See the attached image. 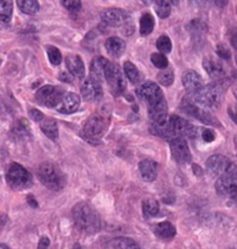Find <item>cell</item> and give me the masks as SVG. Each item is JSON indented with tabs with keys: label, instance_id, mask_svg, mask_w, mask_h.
<instances>
[{
	"label": "cell",
	"instance_id": "cell-27",
	"mask_svg": "<svg viewBox=\"0 0 237 249\" xmlns=\"http://www.w3.org/2000/svg\"><path fill=\"white\" fill-rule=\"evenodd\" d=\"M142 212L146 218H152L159 214L160 204L156 199L154 198H146L142 202Z\"/></svg>",
	"mask_w": 237,
	"mask_h": 249
},
{
	"label": "cell",
	"instance_id": "cell-20",
	"mask_svg": "<svg viewBox=\"0 0 237 249\" xmlns=\"http://www.w3.org/2000/svg\"><path fill=\"white\" fill-rule=\"evenodd\" d=\"M203 66L211 78L220 79L223 77L224 70L222 64L219 62L218 59L213 58V57H206L203 62Z\"/></svg>",
	"mask_w": 237,
	"mask_h": 249
},
{
	"label": "cell",
	"instance_id": "cell-18",
	"mask_svg": "<svg viewBox=\"0 0 237 249\" xmlns=\"http://www.w3.org/2000/svg\"><path fill=\"white\" fill-rule=\"evenodd\" d=\"M109 64H110V62L107 58H104V57H95L93 62L90 63V73H92V77L99 81L105 79V73H107Z\"/></svg>",
	"mask_w": 237,
	"mask_h": 249
},
{
	"label": "cell",
	"instance_id": "cell-26",
	"mask_svg": "<svg viewBox=\"0 0 237 249\" xmlns=\"http://www.w3.org/2000/svg\"><path fill=\"white\" fill-rule=\"evenodd\" d=\"M112 249H140V246L133 239L126 236H117L110 241Z\"/></svg>",
	"mask_w": 237,
	"mask_h": 249
},
{
	"label": "cell",
	"instance_id": "cell-37",
	"mask_svg": "<svg viewBox=\"0 0 237 249\" xmlns=\"http://www.w3.org/2000/svg\"><path fill=\"white\" fill-rule=\"evenodd\" d=\"M151 59H152V63L154 64L155 68L160 69L161 71H162V70L168 69L169 62H168V59H167V57L163 53H155L152 54Z\"/></svg>",
	"mask_w": 237,
	"mask_h": 249
},
{
	"label": "cell",
	"instance_id": "cell-48",
	"mask_svg": "<svg viewBox=\"0 0 237 249\" xmlns=\"http://www.w3.org/2000/svg\"><path fill=\"white\" fill-rule=\"evenodd\" d=\"M6 219H7V218H6V215H5V214H2V215H1V221H2V223H1V226H2V227L5 226V224H6Z\"/></svg>",
	"mask_w": 237,
	"mask_h": 249
},
{
	"label": "cell",
	"instance_id": "cell-32",
	"mask_svg": "<svg viewBox=\"0 0 237 249\" xmlns=\"http://www.w3.org/2000/svg\"><path fill=\"white\" fill-rule=\"evenodd\" d=\"M189 29L191 34H192L193 39H197L199 37L200 39H203L206 32V26L200 20H192L189 25Z\"/></svg>",
	"mask_w": 237,
	"mask_h": 249
},
{
	"label": "cell",
	"instance_id": "cell-51",
	"mask_svg": "<svg viewBox=\"0 0 237 249\" xmlns=\"http://www.w3.org/2000/svg\"><path fill=\"white\" fill-rule=\"evenodd\" d=\"M236 63H237V57H236Z\"/></svg>",
	"mask_w": 237,
	"mask_h": 249
},
{
	"label": "cell",
	"instance_id": "cell-39",
	"mask_svg": "<svg viewBox=\"0 0 237 249\" xmlns=\"http://www.w3.org/2000/svg\"><path fill=\"white\" fill-rule=\"evenodd\" d=\"M62 4L66 10L72 13H77L81 10V6H83V2L80 0H65V1H62Z\"/></svg>",
	"mask_w": 237,
	"mask_h": 249
},
{
	"label": "cell",
	"instance_id": "cell-19",
	"mask_svg": "<svg viewBox=\"0 0 237 249\" xmlns=\"http://www.w3.org/2000/svg\"><path fill=\"white\" fill-rule=\"evenodd\" d=\"M139 172L146 182H153L157 178V163L150 159L142 160L139 163Z\"/></svg>",
	"mask_w": 237,
	"mask_h": 249
},
{
	"label": "cell",
	"instance_id": "cell-17",
	"mask_svg": "<svg viewBox=\"0 0 237 249\" xmlns=\"http://www.w3.org/2000/svg\"><path fill=\"white\" fill-rule=\"evenodd\" d=\"M80 96L75 93H68L64 99L62 100V102L57 106V110L62 114H73L80 107Z\"/></svg>",
	"mask_w": 237,
	"mask_h": 249
},
{
	"label": "cell",
	"instance_id": "cell-45",
	"mask_svg": "<svg viewBox=\"0 0 237 249\" xmlns=\"http://www.w3.org/2000/svg\"><path fill=\"white\" fill-rule=\"evenodd\" d=\"M27 202H28V204H29L30 206H32V208H34V209L38 208L37 200L35 199V197L33 196V195H29L28 197H27Z\"/></svg>",
	"mask_w": 237,
	"mask_h": 249
},
{
	"label": "cell",
	"instance_id": "cell-35",
	"mask_svg": "<svg viewBox=\"0 0 237 249\" xmlns=\"http://www.w3.org/2000/svg\"><path fill=\"white\" fill-rule=\"evenodd\" d=\"M45 50H47L49 60H50V63L52 64V65H59V64L62 63L63 56L58 48L53 47V45H47V47H45Z\"/></svg>",
	"mask_w": 237,
	"mask_h": 249
},
{
	"label": "cell",
	"instance_id": "cell-50",
	"mask_svg": "<svg viewBox=\"0 0 237 249\" xmlns=\"http://www.w3.org/2000/svg\"><path fill=\"white\" fill-rule=\"evenodd\" d=\"M233 92H234V95H235V98H236V100H237V86L234 87Z\"/></svg>",
	"mask_w": 237,
	"mask_h": 249
},
{
	"label": "cell",
	"instance_id": "cell-2",
	"mask_svg": "<svg viewBox=\"0 0 237 249\" xmlns=\"http://www.w3.org/2000/svg\"><path fill=\"white\" fill-rule=\"evenodd\" d=\"M37 175L42 184L53 191L62 190L66 186V176L58 166L52 162H43L39 166Z\"/></svg>",
	"mask_w": 237,
	"mask_h": 249
},
{
	"label": "cell",
	"instance_id": "cell-42",
	"mask_svg": "<svg viewBox=\"0 0 237 249\" xmlns=\"http://www.w3.org/2000/svg\"><path fill=\"white\" fill-rule=\"evenodd\" d=\"M29 116L32 120H34L35 122H41V121L44 118L43 112H42L41 110H37V109H30Z\"/></svg>",
	"mask_w": 237,
	"mask_h": 249
},
{
	"label": "cell",
	"instance_id": "cell-7",
	"mask_svg": "<svg viewBox=\"0 0 237 249\" xmlns=\"http://www.w3.org/2000/svg\"><path fill=\"white\" fill-rule=\"evenodd\" d=\"M215 189L220 196L234 197L237 195V166L235 163L227 173L219 176Z\"/></svg>",
	"mask_w": 237,
	"mask_h": 249
},
{
	"label": "cell",
	"instance_id": "cell-16",
	"mask_svg": "<svg viewBox=\"0 0 237 249\" xmlns=\"http://www.w3.org/2000/svg\"><path fill=\"white\" fill-rule=\"evenodd\" d=\"M182 84H183L185 89L190 94H192V95L198 93L205 86L202 75L197 73L196 71H192V70H187V71L183 72V74H182Z\"/></svg>",
	"mask_w": 237,
	"mask_h": 249
},
{
	"label": "cell",
	"instance_id": "cell-28",
	"mask_svg": "<svg viewBox=\"0 0 237 249\" xmlns=\"http://www.w3.org/2000/svg\"><path fill=\"white\" fill-rule=\"evenodd\" d=\"M12 14H13V4L12 1H4L0 2V21L2 25H8L11 22Z\"/></svg>",
	"mask_w": 237,
	"mask_h": 249
},
{
	"label": "cell",
	"instance_id": "cell-6",
	"mask_svg": "<svg viewBox=\"0 0 237 249\" xmlns=\"http://www.w3.org/2000/svg\"><path fill=\"white\" fill-rule=\"evenodd\" d=\"M222 86L219 83H213L203 86L198 93L193 94L192 99L200 106L207 108H217L222 100Z\"/></svg>",
	"mask_w": 237,
	"mask_h": 249
},
{
	"label": "cell",
	"instance_id": "cell-40",
	"mask_svg": "<svg viewBox=\"0 0 237 249\" xmlns=\"http://www.w3.org/2000/svg\"><path fill=\"white\" fill-rule=\"evenodd\" d=\"M217 53L220 58L222 59H230L232 58V53H230L229 48L226 44H219L217 47Z\"/></svg>",
	"mask_w": 237,
	"mask_h": 249
},
{
	"label": "cell",
	"instance_id": "cell-46",
	"mask_svg": "<svg viewBox=\"0 0 237 249\" xmlns=\"http://www.w3.org/2000/svg\"><path fill=\"white\" fill-rule=\"evenodd\" d=\"M232 45H233V48H235V49L237 50V33H236V34L233 35V37H232Z\"/></svg>",
	"mask_w": 237,
	"mask_h": 249
},
{
	"label": "cell",
	"instance_id": "cell-4",
	"mask_svg": "<svg viewBox=\"0 0 237 249\" xmlns=\"http://www.w3.org/2000/svg\"><path fill=\"white\" fill-rule=\"evenodd\" d=\"M6 181L15 190L28 189L33 186V175L17 162H12L6 171Z\"/></svg>",
	"mask_w": 237,
	"mask_h": 249
},
{
	"label": "cell",
	"instance_id": "cell-24",
	"mask_svg": "<svg viewBox=\"0 0 237 249\" xmlns=\"http://www.w3.org/2000/svg\"><path fill=\"white\" fill-rule=\"evenodd\" d=\"M153 231L155 235L162 240H171L176 235V227L169 221H162L154 225Z\"/></svg>",
	"mask_w": 237,
	"mask_h": 249
},
{
	"label": "cell",
	"instance_id": "cell-44",
	"mask_svg": "<svg viewBox=\"0 0 237 249\" xmlns=\"http://www.w3.org/2000/svg\"><path fill=\"white\" fill-rule=\"evenodd\" d=\"M49 246H50V239L48 236H43V238L39 240L37 249H48Z\"/></svg>",
	"mask_w": 237,
	"mask_h": 249
},
{
	"label": "cell",
	"instance_id": "cell-34",
	"mask_svg": "<svg viewBox=\"0 0 237 249\" xmlns=\"http://www.w3.org/2000/svg\"><path fill=\"white\" fill-rule=\"evenodd\" d=\"M156 78H157V81H159L162 86L168 87L174 83L175 75L171 69H166V70H162V71H160L159 73H157Z\"/></svg>",
	"mask_w": 237,
	"mask_h": 249
},
{
	"label": "cell",
	"instance_id": "cell-47",
	"mask_svg": "<svg viewBox=\"0 0 237 249\" xmlns=\"http://www.w3.org/2000/svg\"><path fill=\"white\" fill-rule=\"evenodd\" d=\"M72 249H86L85 247H83L80 244H75L74 246H73Z\"/></svg>",
	"mask_w": 237,
	"mask_h": 249
},
{
	"label": "cell",
	"instance_id": "cell-38",
	"mask_svg": "<svg viewBox=\"0 0 237 249\" xmlns=\"http://www.w3.org/2000/svg\"><path fill=\"white\" fill-rule=\"evenodd\" d=\"M13 133H15L17 136H19V137H22V136L27 137V136L30 135V127L28 124H27L26 121L21 120L19 121V123L14 126Z\"/></svg>",
	"mask_w": 237,
	"mask_h": 249
},
{
	"label": "cell",
	"instance_id": "cell-12",
	"mask_svg": "<svg viewBox=\"0 0 237 249\" xmlns=\"http://www.w3.org/2000/svg\"><path fill=\"white\" fill-rule=\"evenodd\" d=\"M170 151H171V156L174 160L179 165H186L192 159L189 145L184 138L171 139L170 141Z\"/></svg>",
	"mask_w": 237,
	"mask_h": 249
},
{
	"label": "cell",
	"instance_id": "cell-1",
	"mask_svg": "<svg viewBox=\"0 0 237 249\" xmlns=\"http://www.w3.org/2000/svg\"><path fill=\"white\" fill-rule=\"evenodd\" d=\"M72 215L75 225L88 234H94L101 230L102 221L99 212L87 202H79L73 206Z\"/></svg>",
	"mask_w": 237,
	"mask_h": 249
},
{
	"label": "cell",
	"instance_id": "cell-29",
	"mask_svg": "<svg viewBox=\"0 0 237 249\" xmlns=\"http://www.w3.org/2000/svg\"><path fill=\"white\" fill-rule=\"evenodd\" d=\"M155 20L151 13H144L140 18V34L150 35L153 32Z\"/></svg>",
	"mask_w": 237,
	"mask_h": 249
},
{
	"label": "cell",
	"instance_id": "cell-25",
	"mask_svg": "<svg viewBox=\"0 0 237 249\" xmlns=\"http://www.w3.org/2000/svg\"><path fill=\"white\" fill-rule=\"evenodd\" d=\"M41 129L44 132V135L52 141H57L59 136L58 124L53 118H45L41 123Z\"/></svg>",
	"mask_w": 237,
	"mask_h": 249
},
{
	"label": "cell",
	"instance_id": "cell-49",
	"mask_svg": "<svg viewBox=\"0 0 237 249\" xmlns=\"http://www.w3.org/2000/svg\"><path fill=\"white\" fill-rule=\"evenodd\" d=\"M0 249H11V248L7 247V246H6L5 244H1V245H0Z\"/></svg>",
	"mask_w": 237,
	"mask_h": 249
},
{
	"label": "cell",
	"instance_id": "cell-41",
	"mask_svg": "<svg viewBox=\"0 0 237 249\" xmlns=\"http://www.w3.org/2000/svg\"><path fill=\"white\" fill-rule=\"evenodd\" d=\"M202 137L206 142H212L215 139V132L211 129H205L202 132Z\"/></svg>",
	"mask_w": 237,
	"mask_h": 249
},
{
	"label": "cell",
	"instance_id": "cell-52",
	"mask_svg": "<svg viewBox=\"0 0 237 249\" xmlns=\"http://www.w3.org/2000/svg\"><path fill=\"white\" fill-rule=\"evenodd\" d=\"M229 249H233V248H229Z\"/></svg>",
	"mask_w": 237,
	"mask_h": 249
},
{
	"label": "cell",
	"instance_id": "cell-8",
	"mask_svg": "<svg viewBox=\"0 0 237 249\" xmlns=\"http://www.w3.org/2000/svg\"><path fill=\"white\" fill-rule=\"evenodd\" d=\"M65 96V92L62 87L52 86V85H45L41 87L36 93V100L39 105L44 107L52 108L57 107Z\"/></svg>",
	"mask_w": 237,
	"mask_h": 249
},
{
	"label": "cell",
	"instance_id": "cell-3",
	"mask_svg": "<svg viewBox=\"0 0 237 249\" xmlns=\"http://www.w3.org/2000/svg\"><path fill=\"white\" fill-rule=\"evenodd\" d=\"M103 23L110 27H117L124 30V34L131 35L135 30L132 18L126 11L121 8H108L101 13Z\"/></svg>",
	"mask_w": 237,
	"mask_h": 249
},
{
	"label": "cell",
	"instance_id": "cell-21",
	"mask_svg": "<svg viewBox=\"0 0 237 249\" xmlns=\"http://www.w3.org/2000/svg\"><path fill=\"white\" fill-rule=\"evenodd\" d=\"M66 66H68L69 73L73 77L84 78L85 75V64L78 54H68L66 57Z\"/></svg>",
	"mask_w": 237,
	"mask_h": 249
},
{
	"label": "cell",
	"instance_id": "cell-13",
	"mask_svg": "<svg viewBox=\"0 0 237 249\" xmlns=\"http://www.w3.org/2000/svg\"><path fill=\"white\" fill-rule=\"evenodd\" d=\"M136 94H138L139 98L147 102L148 106L165 100L162 89L154 81H146L145 84H142L136 89Z\"/></svg>",
	"mask_w": 237,
	"mask_h": 249
},
{
	"label": "cell",
	"instance_id": "cell-30",
	"mask_svg": "<svg viewBox=\"0 0 237 249\" xmlns=\"http://www.w3.org/2000/svg\"><path fill=\"white\" fill-rule=\"evenodd\" d=\"M17 4L20 11L24 14H35L39 10V2L36 0H19Z\"/></svg>",
	"mask_w": 237,
	"mask_h": 249
},
{
	"label": "cell",
	"instance_id": "cell-33",
	"mask_svg": "<svg viewBox=\"0 0 237 249\" xmlns=\"http://www.w3.org/2000/svg\"><path fill=\"white\" fill-rule=\"evenodd\" d=\"M155 12L161 19H167L171 13V6H170L169 1L166 0H159V1L155 2Z\"/></svg>",
	"mask_w": 237,
	"mask_h": 249
},
{
	"label": "cell",
	"instance_id": "cell-15",
	"mask_svg": "<svg viewBox=\"0 0 237 249\" xmlns=\"http://www.w3.org/2000/svg\"><path fill=\"white\" fill-rule=\"evenodd\" d=\"M233 165L234 162L230 161L227 157L221 156V154H215V156L209 157L207 161H206V168H207V171L211 174L218 175V178L229 171Z\"/></svg>",
	"mask_w": 237,
	"mask_h": 249
},
{
	"label": "cell",
	"instance_id": "cell-31",
	"mask_svg": "<svg viewBox=\"0 0 237 249\" xmlns=\"http://www.w3.org/2000/svg\"><path fill=\"white\" fill-rule=\"evenodd\" d=\"M124 72H125L127 79L130 80L131 84L135 85L140 81V73H139L138 69L133 63L125 62L124 63Z\"/></svg>",
	"mask_w": 237,
	"mask_h": 249
},
{
	"label": "cell",
	"instance_id": "cell-22",
	"mask_svg": "<svg viewBox=\"0 0 237 249\" xmlns=\"http://www.w3.org/2000/svg\"><path fill=\"white\" fill-rule=\"evenodd\" d=\"M148 116H150L153 123L159 122L163 118L168 117V105H167L166 99L157 103H154V105L148 106Z\"/></svg>",
	"mask_w": 237,
	"mask_h": 249
},
{
	"label": "cell",
	"instance_id": "cell-11",
	"mask_svg": "<svg viewBox=\"0 0 237 249\" xmlns=\"http://www.w3.org/2000/svg\"><path fill=\"white\" fill-rule=\"evenodd\" d=\"M170 124H171V132L174 138H192L193 136H196L197 127L183 117L172 115V116H170Z\"/></svg>",
	"mask_w": 237,
	"mask_h": 249
},
{
	"label": "cell",
	"instance_id": "cell-9",
	"mask_svg": "<svg viewBox=\"0 0 237 249\" xmlns=\"http://www.w3.org/2000/svg\"><path fill=\"white\" fill-rule=\"evenodd\" d=\"M181 110L187 114L189 116L196 118V120L200 121L203 124H207V125H214V126H220V122L215 118L213 115L209 114L208 111L203 110V109L199 108L198 106H196L191 99H183V101L181 102Z\"/></svg>",
	"mask_w": 237,
	"mask_h": 249
},
{
	"label": "cell",
	"instance_id": "cell-23",
	"mask_svg": "<svg viewBox=\"0 0 237 249\" xmlns=\"http://www.w3.org/2000/svg\"><path fill=\"white\" fill-rule=\"evenodd\" d=\"M125 42L120 37H117V36H112V37H109L105 41V49H107L108 53L115 57V58L120 57L124 53V51H125Z\"/></svg>",
	"mask_w": 237,
	"mask_h": 249
},
{
	"label": "cell",
	"instance_id": "cell-43",
	"mask_svg": "<svg viewBox=\"0 0 237 249\" xmlns=\"http://www.w3.org/2000/svg\"><path fill=\"white\" fill-rule=\"evenodd\" d=\"M228 114H229V117L232 118L234 122L237 124V105L230 106V107L228 108Z\"/></svg>",
	"mask_w": 237,
	"mask_h": 249
},
{
	"label": "cell",
	"instance_id": "cell-10",
	"mask_svg": "<svg viewBox=\"0 0 237 249\" xmlns=\"http://www.w3.org/2000/svg\"><path fill=\"white\" fill-rule=\"evenodd\" d=\"M105 80H107L111 93L114 95H121L124 90L126 89L125 78H124V74L121 72L119 65L116 63L110 62V64H109L107 73H105Z\"/></svg>",
	"mask_w": 237,
	"mask_h": 249
},
{
	"label": "cell",
	"instance_id": "cell-14",
	"mask_svg": "<svg viewBox=\"0 0 237 249\" xmlns=\"http://www.w3.org/2000/svg\"><path fill=\"white\" fill-rule=\"evenodd\" d=\"M81 94H83L84 99L89 102L100 101L103 96V89L101 83L96 80L95 78L89 77L84 80L81 85Z\"/></svg>",
	"mask_w": 237,
	"mask_h": 249
},
{
	"label": "cell",
	"instance_id": "cell-36",
	"mask_svg": "<svg viewBox=\"0 0 237 249\" xmlns=\"http://www.w3.org/2000/svg\"><path fill=\"white\" fill-rule=\"evenodd\" d=\"M156 48L159 49L163 54L165 53H170L172 49L171 41H170L169 36L167 35H161L156 41Z\"/></svg>",
	"mask_w": 237,
	"mask_h": 249
},
{
	"label": "cell",
	"instance_id": "cell-5",
	"mask_svg": "<svg viewBox=\"0 0 237 249\" xmlns=\"http://www.w3.org/2000/svg\"><path fill=\"white\" fill-rule=\"evenodd\" d=\"M109 125V115L96 112L86 121L84 125V136L89 142H99Z\"/></svg>",
	"mask_w": 237,
	"mask_h": 249
}]
</instances>
